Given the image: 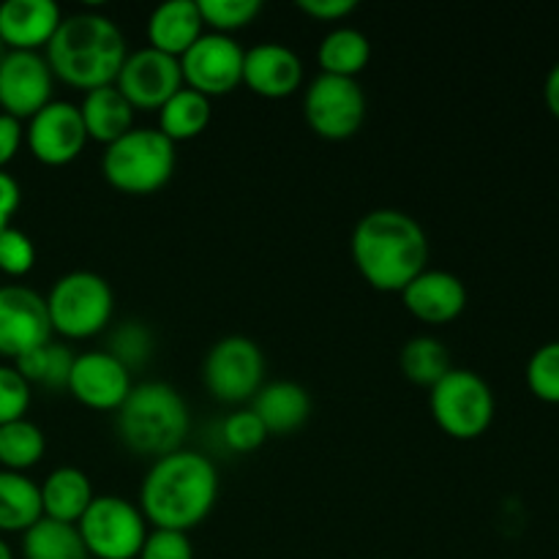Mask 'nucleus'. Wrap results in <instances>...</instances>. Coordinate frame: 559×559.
Returning <instances> with one entry per match:
<instances>
[{
	"mask_svg": "<svg viewBox=\"0 0 559 559\" xmlns=\"http://www.w3.org/2000/svg\"><path fill=\"white\" fill-rule=\"evenodd\" d=\"M22 136H25V131H22L20 120L0 112V169L16 156V151L22 145Z\"/></svg>",
	"mask_w": 559,
	"mask_h": 559,
	"instance_id": "nucleus-39",
	"label": "nucleus"
},
{
	"mask_svg": "<svg viewBox=\"0 0 559 559\" xmlns=\"http://www.w3.org/2000/svg\"><path fill=\"white\" fill-rule=\"evenodd\" d=\"M27 407H31V382L14 366H0V426L25 418Z\"/></svg>",
	"mask_w": 559,
	"mask_h": 559,
	"instance_id": "nucleus-36",
	"label": "nucleus"
},
{
	"mask_svg": "<svg viewBox=\"0 0 559 559\" xmlns=\"http://www.w3.org/2000/svg\"><path fill=\"white\" fill-rule=\"evenodd\" d=\"M189 424L186 399L167 382L134 385L118 409L120 440L140 456L162 459L180 451Z\"/></svg>",
	"mask_w": 559,
	"mask_h": 559,
	"instance_id": "nucleus-4",
	"label": "nucleus"
},
{
	"mask_svg": "<svg viewBox=\"0 0 559 559\" xmlns=\"http://www.w3.org/2000/svg\"><path fill=\"white\" fill-rule=\"evenodd\" d=\"M355 9H358L355 0H298V11L320 22L347 20Z\"/></svg>",
	"mask_w": 559,
	"mask_h": 559,
	"instance_id": "nucleus-38",
	"label": "nucleus"
},
{
	"mask_svg": "<svg viewBox=\"0 0 559 559\" xmlns=\"http://www.w3.org/2000/svg\"><path fill=\"white\" fill-rule=\"evenodd\" d=\"M243 82L262 98H287L304 82V63L284 44H257L243 58Z\"/></svg>",
	"mask_w": 559,
	"mask_h": 559,
	"instance_id": "nucleus-19",
	"label": "nucleus"
},
{
	"mask_svg": "<svg viewBox=\"0 0 559 559\" xmlns=\"http://www.w3.org/2000/svg\"><path fill=\"white\" fill-rule=\"evenodd\" d=\"M107 353L112 355V358H118L129 371L140 369V366H145L153 355L151 331H147V325H142V322H123V325L112 333V338H109Z\"/></svg>",
	"mask_w": 559,
	"mask_h": 559,
	"instance_id": "nucleus-33",
	"label": "nucleus"
},
{
	"mask_svg": "<svg viewBox=\"0 0 559 559\" xmlns=\"http://www.w3.org/2000/svg\"><path fill=\"white\" fill-rule=\"evenodd\" d=\"M353 262L366 284L380 293H402L429 262V238L409 213L380 207L355 224Z\"/></svg>",
	"mask_w": 559,
	"mask_h": 559,
	"instance_id": "nucleus-2",
	"label": "nucleus"
},
{
	"mask_svg": "<svg viewBox=\"0 0 559 559\" xmlns=\"http://www.w3.org/2000/svg\"><path fill=\"white\" fill-rule=\"evenodd\" d=\"M527 385L535 399L559 404V342L540 344L527 364Z\"/></svg>",
	"mask_w": 559,
	"mask_h": 559,
	"instance_id": "nucleus-32",
	"label": "nucleus"
},
{
	"mask_svg": "<svg viewBox=\"0 0 559 559\" xmlns=\"http://www.w3.org/2000/svg\"><path fill=\"white\" fill-rule=\"evenodd\" d=\"M76 355L69 353V347L63 344L47 342L44 347L33 349V353L22 355L20 360H14V369L25 377L31 385L49 388V391H58V388L69 385L71 366H74Z\"/></svg>",
	"mask_w": 559,
	"mask_h": 559,
	"instance_id": "nucleus-30",
	"label": "nucleus"
},
{
	"mask_svg": "<svg viewBox=\"0 0 559 559\" xmlns=\"http://www.w3.org/2000/svg\"><path fill=\"white\" fill-rule=\"evenodd\" d=\"M243 58L246 52L233 36L202 33L180 58L183 85L207 98L227 96L243 82Z\"/></svg>",
	"mask_w": 559,
	"mask_h": 559,
	"instance_id": "nucleus-11",
	"label": "nucleus"
},
{
	"mask_svg": "<svg viewBox=\"0 0 559 559\" xmlns=\"http://www.w3.org/2000/svg\"><path fill=\"white\" fill-rule=\"evenodd\" d=\"M0 58H3V44H0Z\"/></svg>",
	"mask_w": 559,
	"mask_h": 559,
	"instance_id": "nucleus-43",
	"label": "nucleus"
},
{
	"mask_svg": "<svg viewBox=\"0 0 559 559\" xmlns=\"http://www.w3.org/2000/svg\"><path fill=\"white\" fill-rule=\"evenodd\" d=\"M399 366H402V374L409 382L424 388H435L453 369L445 344L435 336L409 338L402 347V355H399Z\"/></svg>",
	"mask_w": 559,
	"mask_h": 559,
	"instance_id": "nucleus-28",
	"label": "nucleus"
},
{
	"mask_svg": "<svg viewBox=\"0 0 559 559\" xmlns=\"http://www.w3.org/2000/svg\"><path fill=\"white\" fill-rule=\"evenodd\" d=\"M197 5H200L202 22L222 36L251 25L262 11L260 0H200Z\"/></svg>",
	"mask_w": 559,
	"mask_h": 559,
	"instance_id": "nucleus-31",
	"label": "nucleus"
},
{
	"mask_svg": "<svg viewBox=\"0 0 559 559\" xmlns=\"http://www.w3.org/2000/svg\"><path fill=\"white\" fill-rule=\"evenodd\" d=\"M202 27L205 22L194 0H169L158 5L147 20V38L153 49L180 60L202 36Z\"/></svg>",
	"mask_w": 559,
	"mask_h": 559,
	"instance_id": "nucleus-21",
	"label": "nucleus"
},
{
	"mask_svg": "<svg viewBox=\"0 0 559 559\" xmlns=\"http://www.w3.org/2000/svg\"><path fill=\"white\" fill-rule=\"evenodd\" d=\"M126 38L109 16L96 11L63 16L47 44V63L52 76L76 91H96L115 85L126 63Z\"/></svg>",
	"mask_w": 559,
	"mask_h": 559,
	"instance_id": "nucleus-3",
	"label": "nucleus"
},
{
	"mask_svg": "<svg viewBox=\"0 0 559 559\" xmlns=\"http://www.w3.org/2000/svg\"><path fill=\"white\" fill-rule=\"evenodd\" d=\"M251 413L262 420L267 435H293L309 420L311 396L298 382H267L257 391Z\"/></svg>",
	"mask_w": 559,
	"mask_h": 559,
	"instance_id": "nucleus-20",
	"label": "nucleus"
},
{
	"mask_svg": "<svg viewBox=\"0 0 559 559\" xmlns=\"http://www.w3.org/2000/svg\"><path fill=\"white\" fill-rule=\"evenodd\" d=\"M218 497V473L211 459L175 451L156 459L140 486V511L153 530L189 533L207 519Z\"/></svg>",
	"mask_w": 559,
	"mask_h": 559,
	"instance_id": "nucleus-1",
	"label": "nucleus"
},
{
	"mask_svg": "<svg viewBox=\"0 0 559 559\" xmlns=\"http://www.w3.org/2000/svg\"><path fill=\"white\" fill-rule=\"evenodd\" d=\"M76 530L87 555L96 559H136L147 538V522L140 508L115 495L93 497Z\"/></svg>",
	"mask_w": 559,
	"mask_h": 559,
	"instance_id": "nucleus-8",
	"label": "nucleus"
},
{
	"mask_svg": "<svg viewBox=\"0 0 559 559\" xmlns=\"http://www.w3.org/2000/svg\"><path fill=\"white\" fill-rule=\"evenodd\" d=\"M82 123H85L87 140H96L102 145H112L120 136L134 129V107L126 102L123 93L115 85L87 91L80 104Z\"/></svg>",
	"mask_w": 559,
	"mask_h": 559,
	"instance_id": "nucleus-22",
	"label": "nucleus"
},
{
	"mask_svg": "<svg viewBox=\"0 0 559 559\" xmlns=\"http://www.w3.org/2000/svg\"><path fill=\"white\" fill-rule=\"evenodd\" d=\"M402 300L404 309L415 320L426 322V325H445V322L456 320L467 306V287L453 273L426 267L402 289Z\"/></svg>",
	"mask_w": 559,
	"mask_h": 559,
	"instance_id": "nucleus-17",
	"label": "nucleus"
},
{
	"mask_svg": "<svg viewBox=\"0 0 559 559\" xmlns=\"http://www.w3.org/2000/svg\"><path fill=\"white\" fill-rule=\"evenodd\" d=\"M306 123L317 136L331 142L349 140L366 120V96L358 80L320 74L304 96Z\"/></svg>",
	"mask_w": 559,
	"mask_h": 559,
	"instance_id": "nucleus-10",
	"label": "nucleus"
},
{
	"mask_svg": "<svg viewBox=\"0 0 559 559\" xmlns=\"http://www.w3.org/2000/svg\"><path fill=\"white\" fill-rule=\"evenodd\" d=\"M102 173L112 189L123 194H153L164 189L175 173V142L158 129H131L107 145Z\"/></svg>",
	"mask_w": 559,
	"mask_h": 559,
	"instance_id": "nucleus-5",
	"label": "nucleus"
},
{
	"mask_svg": "<svg viewBox=\"0 0 559 559\" xmlns=\"http://www.w3.org/2000/svg\"><path fill=\"white\" fill-rule=\"evenodd\" d=\"M0 559H14V555H11V546L5 544L3 538H0Z\"/></svg>",
	"mask_w": 559,
	"mask_h": 559,
	"instance_id": "nucleus-42",
	"label": "nucleus"
},
{
	"mask_svg": "<svg viewBox=\"0 0 559 559\" xmlns=\"http://www.w3.org/2000/svg\"><path fill=\"white\" fill-rule=\"evenodd\" d=\"M52 71L38 52H3L0 58V109L31 120L52 102Z\"/></svg>",
	"mask_w": 559,
	"mask_h": 559,
	"instance_id": "nucleus-15",
	"label": "nucleus"
},
{
	"mask_svg": "<svg viewBox=\"0 0 559 559\" xmlns=\"http://www.w3.org/2000/svg\"><path fill=\"white\" fill-rule=\"evenodd\" d=\"M544 102H546V107H549V112L559 120V63L551 66L549 76H546Z\"/></svg>",
	"mask_w": 559,
	"mask_h": 559,
	"instance_id": "nucleus-41",
	"label": "nucleus"
},
{
	"mask_svg": "<svg viewBox=\"0 0 559 559\" xmlns=\"http://www.w3.org/2000/svg\"><path fill=\"white\" fill-rule=\"evenodd\" d=\"M41 491V508L44 516L55 519V522L76 524L93 502V486L82 469L76 467H58L44 478L38 486Z\"/></svg>",
	"mask_w": 559,
	"mask_h": 559,
	"instance_id": "nucleus-23",
	"label": "nucleus"
},
{
	"mask_svg": "<svg viewBox=\"0 0 559 559\" xmlns=\"http://www.w3.org/2000/svg\"><path fill=\"white\" fill-rule=\"evenodd\" d=\"M25 559H91L76 524L55 522L41 516L27 533H22Z\"/></svg>",
	"mask_w": 559,
	"mask_h": 559,
	"instance_id": "nucleus-26",
	"label": "nucleus"
},
{
	"mask_svg": "<svg viewBox=\"0 0 559 559\" xmlns=\"http://www.w3.org/2000/svg\"><path fill=\"white\" fill-rule=\"evenodd\" d=\"M47 342H52L47 300L22 284L0 287V355L20 360Z\"/></svg>",
	"mask_w": 559,
	"mask_h": 559,
	"instance_id": "nucleus-12",
	"label": "nucleus"
},
{
	"mask_svg": "<svg viewBox=\"0 0 559 559\" xmlns=\"http://www.w3.org/2000/svg\"><path fill=\"white\" fill-rule=\"evenodd\" d=\"M25 140L36 162L47 167H66L80 156L87 142L80 107L71 102H49L31 118Z\"/></svg>",
	"mask_w": 559,
	"mask_h": 559,
	"instance_id": "nucleus-14",
	"label": "nucleus"
},
{
	"mask_svg": "<svg viewBox=\"0 0 559 559\" xmlns=\"http://www.w3.org/2000/svg\"><path fill=\"white\" fill-rule=\"evenodd\" d=\"M136 559H194V546H191L189 533L151 530Z\"/></svg>",
	"mask_w": 559,
	"mask_h": 559,
	"instance_id": "nucleus-37",
	"label": "nucleus"
},
{
	"mask_svg": "<svg viewBox=\"0 0 559 559\" xmlns=\"http://www.w3.org/2000/svg\"><path fill=\"white\" fill-rule=\"evenodd\" d=\"M60 22L52 0H5L0 3V44L9 52H38L52 41Z\"/></svg>",
	"mask_w": 559,
	"mask_h": 559,
	"instance_id": "nucleus-18",
	"label": "nucleus"
},
{
	"mask_svg": "<svg viewBox=\"0 0 559 559\" xmlns=\"http://www.w3.org/2000/svg\"><path fill=\"white\" fill-rule=\"evenodd\" d=\"M431 418L453 440H478L495 420V393L469 369H451L429 396Z\"/></svg>",
	"mask_w": 559,
	"mask_h": 559,
	"instance_id": "nucleus-7",
	"label": "nucleus"
},
{
	"mask_svg": "<svg viewBox=\"0 0 559 559\" xmlns=\"http://www.w3.org/2000/svg\"><path fill=\"white\" fill-rule=\"evenodd\" d=\"M44 451H47L44 431L27 418L0 426V464L9 473H25L36 467L44 459Z\"/></svg>",
	"mask_w": 559,
	"mask_h": 559,
	"instance_id": "nucleus-29",
	"label": "nucleus"
},
{
	"mask_svg": "<svg viewBox=\"0 0 559 559\" xmlns=\"http://www.w3.org/2000/svg\"><path fill=\"white\" fill-rule=\"evenodd\" d=\"M36 265V246L22 229L5 227L0 233V271L5 276H25Z\"/></svg>",
	"mask_w": 559,
	"mask_h": 559,
	"instance_id": "nucleus-35",
	"label": "nucleus"
},
{
	"mask_svg": "<svg viewBox=\"0 0 559 559\" xmlns=\"http://www.w3.org/2000/svg\"><path fill=\"white\" fill-rule=\"evenodd\" d=\"M44 300L52 333L66 338L98 336L115 311L112 287L107 278L91 271H71L60 276Z\"/></svg>",
	"mask_w": 559,
	"mask_h": 559,
	"instance_id": "nucleus-6",
	"label": "nucleus"
},
{
	"mask_svg": "<svg viewBox=\"0 0 559 559\" xmlns=\"http://www.w3.org/2000/svg\"><path fill=\"white\" fill-rule=\"evenodd\" d=\"M222 440L229 451L251 453L265 445L267 431L251 409H238L222 424Z\"/></svg>",
	"mask_w": 559,
	"mask_h": 559,
	"instance_id": "nucleus-34",
	"label": "nucleus"
},
{
	"mask_svg": "<svg viewBox=\"0 0 559 559\" xmlns=\"http://www.w3.org/2000/svg\"><path fill=\"white\" fill-rule=\"evenodd\" d=\"M317 60L322 66V74L355 80L369 66L371 44L366 33L355 31V27H336L322 38Z\"/></svg>",
	"mask_w": 559,
	"mask_h": 559,
	"instance_id": "nucleus-27",
	"label": "nucleus"
},
{
	"mask_svg": "<svg viewBox=\"0 0 559 559\" xmlns=\"http://www.w3.org/2000/svg\"><path fill=\"white\" fill-rule=\"evenodd\" d=\"M115 87L134 109H162L183 87L180 60L158 49H136L120 66Z\"/></svg>",
	"mask_w": 559,
	"mask_h": 559,
	"instance_id": "nucleus-13",
	"label": "nucleus"
},
{
	"mask_svg": "<svg viewBox=\"0 0 559 559\" xmlns=\"http://www.w3.org/2000/svg\"><path fill=\"white\" fill-rule=\"evenodd\" d=\"M131 388H134L131 371L107 349H96V353L76 355L66 391L87 409H102V413L115 409L118 413Z\"/></svg>",
	"mask_w": 559,
	"mask_h": 559,
	"instance_id": "nucleus-16",
	"label": "nucleus"
},
{
	"mask_svg": "<svg viewBox=\"0 0 559 559\" xmlns=\"http://www.w3.org/2000/svg\"><path fill=\"white\" fill-rule=\"evenodd\" d=\"M265 380L260 344L246 336H227L211 347L202 364L207 393L224 404H240L257 396Z\"/></svg>",
	"mask_w": 559,
	"mask_h": 559,
	"instance_id": "nucleus-9",
	"label": "nucleus"
},
{
	"mask_svg": "<svg viewBox=\"0 0 559 559\" xmlns=\"http://www.w3.org/2000/svg\"><path fill=\"white\" fill-rule=\"evenodd\" d=\"M20 183H16L5 169H0V233H3L5 227H11V218L20 211Z\"/></svg>",
	"mask_w": 559,
	"mask_h": 559,
	"instance_id": "nucleus-40",
	"label": "nucleus"
},
{
	"mask_svg": "<svg viewBox=\"0 0 559 559\" xmlns=\"http://www.w3.org/2000/svg\"><path fill=\"white\" fill-rule=\"evenodd\" d=\"M211 98L191 87H180L162 109H158V131L169 142H186L200 136L211 123Z\"/></svg>",
	"mask_w": 559,
	"mask_h": 559,
	"instance_id": "nucleus-25",
	"label": "nucleus"
},
{
	"mask_svg": "<svg viewBox=\"0 0 559 559\" xmlns=\"http://www.w3.org/2000/svg\"><path fill=\"white\" fill-rule=\"evenodd\" d=\"M41 516L38 484L22 473L0 469V533H27Z\"/></svg>",
	"mask_w": 559,
	"mask_h": 559,
	"instance_id": "nucleus-24",
	"label": "nucleus"
}]
</instances>
